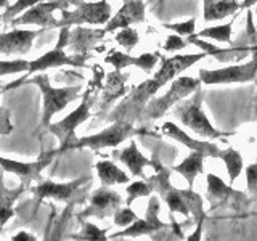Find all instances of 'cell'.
I'll list each match as a JSON object with an SVG mask.
<instances>
[{"mask_svg":"<svg viewBox=\"0 0 257 241\" xmlns=\"http://www.w3.org/2000/svg\"><path fill=\"white\" fill-rule=\"evenodd\" d=\"M206 56L204 52L195 55H177L172 58H163V66L159 68L151 79L145 80L140 85H137L132 93L122 100V103L109 114V120H128L132 123L135 116H140L147 103L155 96V93L161 87L166 85L169 80H174L180 76L185 69H188L199 60Z\"/></svg>","mask_w":257,"mask_h":241,"instance_id":"1","label":"cell"},{"mask_svg":"<svg viewBox=\"0 0 257 241\" xmlns=\"http://www.w3.org/2000/svg\"><path fill=\"white\" fill-rule=\"evenodd\" d=\"M23 84H36L39 85L40 92H42V126L47 127L50 124L52 117L64 109L71 101L79 98L80 95V87H63V88H55L50 85V80L45 74H39L31 79H21L18 82H13L8 87H20Z\"/></svg>","mask_w":257,"mask_h":241,"instance_id":"2","label":"cell"},{"mask_svg":"<svg viewBox=\"0 0 257 241\" xmlns=\"http://www.w3.org/2000/svg\"><path fill=\"white\" fill-rule=\"evenodd\" d=\"M174 116L180 120V123L191 129L196 135L204 137V139H222L225 135L223 132H219L214 126L209 123L203 111V92L199 87L195 90V95L190 100H180L177 103L174 109Z\"/></svg>","mask_w":257,"mask_h":241,"instance_id":"3","label":"cell"},{"mask_svg":"<svg viewBox=\"0 0 257 241\" xmlns=\"http://www.w3.org/2000/svg\"><path fill=\"white\" fill-rule=\"evenodd\" d=\"M199 85H201V79H193L188 76H177L172 80V85L167 90V93L161 96V98H155L153 101H148L140 116L143 119L161 117L163 114H166L169 108L175 106L180 100L187 98V96L195 92Z\"/></svg>","mask_w":257,"mask_h":241,"instance_id":"4","label":"cell"},{"mask_svg":"<svg viewBox=\"0 0 257 241\" xmlns=\"http://www.w3.org/2000/svg\"><path fill=\"white\" fill-rule=\"evenodd\" d=\"M92 92L87 90L82 96V103H80V106H77L74 111L68 114L64 119L58 120V123L55 124H48L47 129L50 131L53 135L58 137L60 140V148L58 151H66V150H71V145L77 140L76 137V129L85 123V120L92 116Z\"/></svg>","mask_w":257,"mask_h":241,"instance_id":"5","label":"cell"},{"mask_svg":"<svg viewBox=\"0 0 257 241\" xmlns=\"http://www.w3.org/2000/svg\"><path fill=\"white\" fill-rule=\"evenodd\" d=\"M111 18V5L106 0L100 2L79 4L76 10L68 12L66 8L61 10V21L58 28L72 26V24H106Z\"/></svg>","mask_w":257,"mask_h":241,"instance_id":"6","label":"cell"},{"mask_svg":"<svg viewBox=\"0 0 257 241\" xmlns=\"http://www.w3.org/2000/svg\"><path fill=\"white\" fill-rule=\"evenodd\" d=\"M252 60L246 64H235V66L220 69H199V79L203 84H233V82H249L257 74V50L252 52Z\"/></svg>","mask_w":257,"mask_h":241,"instance_id":"7","label":"cell"},{"mask_svg":"<svg viewBox=\"0 0 257 241\" xmlns=\"http://www.w3.org/2000/svg\"><path fill=\"white\" fill-rule=\"evenodd\" d=\"M132 132H134L132 123H128V120H114V124L98 134L77 139L71 145V150H74V148L101 150L106 147H117V145L122 143L128 135H132Z\"/></svg>","mask_w":257,"mask_h":241,"instance_id":"8","label":"cell"},{"mask_svg":"<svg viewBox=\"0 0 257 241\" xmlns=\"http://www.w3.org/2000/svg\"><path fill=\"white\" fill-rule=\"evenodd\" d=\"M68 40H69V26H63L61 32H60L58 44H56L53 50L47 52L42 56H39V58L34 61H29V71H28L29 74L37 72V71H45L48 68L64 66V64H69V66H76V68L84 66L82 58H76V56H69L64 53L63 48L68 47Z\"/></svg>","mask_w":257,"mask_h":241,"instance_id":"9","label":"cell"},{"mask_svg":"<svg viewBox=\"0 0 257 241\" xmlns=\"http://www.w3.org/2000/svg\"><path fill=\"white\" fill-rule=\"evenodd\" d=\"M69 5L68 0H52V2L42 4L39 2L34 7L28 8L26 12H23L20 18H15L12 21V26H21V24H37L40 28L50 29L58 28V21H56L52 13L55 10H63Z\"/></svg>","mask_w":257,"mask_h":241,"instance_id":"10","label":"cell"},{"mask_svg":"<svg viewBox=\"0 0 257 241\" xmlns=\"http://www.w3.org/2000/svg\"><path fill=\"white\" fill-rule=\"evenodd\" d=\"M159 211H161V204L158 196H151L148 209H147V215L145 219H137L134 223H131L128 227H125L122 231H117L116 235H112L111 239L116 238H124V236H140V235H148V233H155L158 230L166 228L167 225L164 222H161L159 219Z\"/></svg>","mask_w":257,"mask_h":241,"instance_id":"11","label":"cell"},{"mask_svg":"<svg viewBox=\"0 0 257 241\" xmlns=\"http://www.w3.org/2000/svg\"><path fill=\"white\" fill-rule=\"evenodd\" d=\"M122 204V198L117 191L108 190L106 187L98 188L92 193L90 204L79 217H96V219H106L114 214L119 206Z\"/></svg>","mask_w":257,"mask_h":241,"instance_id":"12","label":"cell"},{"mask_svg":"<svg viewBox=\"0 0 257 241\" xmlns=\"http://www.w3.org/2000/svg\"><path fill=\"white\" fill-rule=\"evenodd\" d=\"M45 28L32 31V29H13L0 34V55L13 56V55H24L32 48L34 39L42 34Z\"/></svg>","mask_w":257,"mask_h":241,"instance_id":"13","label":"cell"},{"mask_svg":"<svg viewBox=\"0 0 257 241\" xmlns=\"http://www.w3.org/2000/svg\"><path fill=\"white\" fill-rule=\"evenodd\" d=\"M145 21V4L143 0H127V2L120 7V10L109 18L106 23V32H114L116 29H124L132 26L135 23Z\"/></svg>","mask_w":257,"mask_h":241,"instance_id":"14","label":"cell"},{"mask_svg":"<svg viewBox=\"0 0 257 241\" xmlns=\"http://www.w3.org/2000/svg\"><path fill=\"white\" fill-rule=\"evenodd\" d=\"M163 134L171 137V139L177 140L183 143L185 147L190 148L191 151H199L203 153L206 158H219L220 156V148L217 147V145H212V143H207V142H199V140H195L191 139V137L187 135V132H183L180 127H177L174 123H164L163 124Z\"/></svg>","mask_w":257,"mask_h":241,"instance_id":"15","label":"cell"},{"mask_svg":"<svg viewBox=\"0 0 257 241\" xmlns=\"http://www.w3.org/2000/svg\"><path fill=\"white\" fill-rule=\"evenodd\" d=\"M159 53H143L140 56H134L127 55V53H122V52H116V50H111L109 55H106V58L104 61L112 64L116 69H124V68H128V66H137V68H142L145 72H151L153 68L156 66V63L159 61Z\"/></svg>","mask_w":257,"mask_h":241,"instance_id":"16","label":"cell"},{"mask_svg":"<svg viewBox=\"0 0 257 241\" xmlns=\"http://www.w3.org/2000/svg\"><path fill=\"white\" fill-rule=\"evenodd\" d=\"M244 199V195L239 191H235L231 187H228L220 177L214 174L207 175V201L211 203V209H217L220 204H225L227 201H241Z\"/></svg>","mask_w":257,"mask_h":241,"instance_id":"17","label":"cell"},{"mask_svg":"<svg viewBox=\"0 0 257 241\" xmlns=\"http://www.w3.org/2000/svg\"><path fill=\"white\" fill-rule=\"evenodd\" d=\"M188 44H193L201 48V52H204L206 55H212L215 56L217 60L220 63H225V61H238V60H243L249 53H252V47H231V48H219L209 42H204V40H201L199 37H196L195 34L193 36H188L187 39Z\"/></svg>","mask_w":257,"mask_h":241,"instance_id":"18","label":"cell"},{"mask_svg":"<svg viewBox=\"0 0 257 241\" xmlns=\"http://www.w3.org/2000/svg\"><path fill=\"white\" fill-rule=\"evenodd\" d=\"M87 182V179H80L68 183H53V182H42L37 187L31 188V191L37 196V199H45V198H53L56 201H68L76 190Z\"/></svg>","mask_w":257,"mask_h":241,"instance_id":"19","label":"cell"},{"mask_svg":"<svg viewBox=\"0 0 257 241\" xmlns=\"http://www.w3.org/2000/svg\"><path fill=\"white\" fill-rule=\"evenodd\" d=\"M52 161V155H45L40 156L36 163H18V161H12V159H4L0 158V166H2L4 171L7 172H13L16 175H20L24 180H36L40 177L42 169H45Z\"/></svg>","mask_w":257,"mask_h":241,"instance_id":"20","label":"cell"},{"mask_svg":"<svg viewBox=\"0 0 257 241\" xmlns=\"http://www.w3.org/2000/svg\"><path fill=\"white\" fill-rule=\"evenodd\" d=\"M106 34V31L100 29V31H92V29H84V28H77L74 31H69V40H68V47L71 50H74L76 53L84 55L88 52L90 48L98 42V40Z\"/></svg>","mask_w":257,"mask_h":241,"instance_id":"21","label":"cell"},{"mask_svg":"<svg viewBox=\"0 0 257 241\" xmlns=\"http://www.w3.org/2000/svg\"><path fill=\"white\" fill-rule=\"evenodd\" d=\"M116 156H117V159L120 161V163L127 166V169L135 177H145L143 175V167L145 166H153V161L148 159V158H145L142 155V153L139 151V148H137L135 142H132L124 150L117 151Z\"/></svg>","mask_w":257,"mask_h":241,"instance_id":"22","label":"cell"},{"mask_svg":"<svg viewBox=\"0 0 257 241\" xmlns=\"http://www.w3.org/2000/svg\"><path fill=\"white\" fill-rule=\"evenodd\" d=\"M204 2V20L215 21L241 12V4L236 0H203Z\"/></svg>","mask_w":257,"mask_h":241,"instance_id":"23","label":"cell"},{"mask_svg":"<svg viewBox=\"0 0 257 241\" xmlns=\"http://www.w3.org/2000/svg\"><path fill=\"white\" fill-rule=\"evenodd\" d=\"M125 79L127 74H122L119 69L109 72L106 76V82H104L103 87V96L100 101V108L103 109L106 104H109L111 101H114L119 96H122L125 93Z\"/></svg>","mask_w":257,"mask_h":241,"instance_id":"24","label":"cell"},{"mask_svg":"<svg viewBox=\"0 0 257 241\" xmlns=\"http://www.w3.org/2000/svg\"><path fill=\"white\" fill-rule=\"evenodd\" d=\"M204 155L199 151H191L190 155L185 158L179 166L174 167L175 172H179L185 180L188 182V188H193V182H195L196 175L203 172V161Z\"/></svg>","mask_w":257,"mask_h":241,"instance_id":"25","label":"cell"},{"mask_svg":"<svg viewBox=\"0 0 257 241\" xmlns=\"http://www.w3.org/2000/svg\"><path fill=\"white\" fill-rule=\"evenodd\" d=\"M95 167L96 172H98L100 182L104 187H109V185H116V183H128V175L124 171H120L111 161H98Z\"/></svg>","mask_w":257,"mask_h":241,"instance_id":"26","label":"cell"},{"mask_svg":"<svg viewBox=\"0 0 257 241\" xmlns=\"http://www.w3.org/2000/svg\"><path fill=\"white\" fill-rule=\"evenodd\" d=\"M24 191V183L18 190H7L2 183H0V225L7 223L12 219L15 211H13V203L20 198V195Z\"/></svg>","mask_w":257,"mask_h":241,"instance_id":"27","label":"cell"},{"mask_svg":"<svg viewBox=\"0 0 257 241\" xmlns=\"http://www.w3.org/2000/svg\"><path fill=\"white\" fill-rule=\"evenodd\" d=\"M222 161L227 166V171H228V175H230V182H235L241 171H243V158L241 155L233 148H227V150H222L220 151V156Z\"/></svg>","mask_w":257,"mask_h":241,"instance_id":"28","label":"cell"},{"mask_svg":"<svg viewBox=\"0 0 257 241\" xmlns=\"http://www.w3.org/2000/svg\"><path fill=\"white\" fill-rule=\"evenodd\" d=\"M182 195L185 198L188 204V209H190V214L193 215V220L195 223H201L204 222L206 219V214H204V209H203V199L198 195V193L193 191V188H188V190H182Z\"/></svg>","mask_w":257,"mask_h":241,"instance_id":"29","label":"cell"},{"mask_svg":"<svg viewBox=\"0 0 257 241\" xmlns=\"http://www.w3.org/2000/svg\"><path fill=\"white\" fill-rule=\"evenodd\" d=\"M236 20V15L233 16V20L227 24H220V26H214V28H206L198 34H195L196 37H209V39H215L219 42H231V28H233V23Z\"/></svg>","mask_w":257,"mask_h":241,"instance_id":"30","label":"cell"},{"mask_svg":"<svg viewBox=\"0 0 257 241\" xmlns=\"http://www.w3.org/2000/svg\"><path fill=\"white\" fill-rule=\"evenodd\" d=\"M24 71H29V61L26 60H0V77Z\"/></svg>","mask_w":257,"mask_h":241,"instance_id":"31","label":"cell"},{"mask_svg":"<svg viewBox=\"0 0 257 241\" xmlns=\"http://www.w3.org/2000/svg\"><path fill=\"white\" fill-rule=\"evenodd\" d=\"M139 32H137L135 29H131V26L128 28H124V29H120L117 34H116V42L119 45H122L125 50H132V48L139 44Z\"/></svg>","mask_w":257,"mask_h":241,"instance_id":"32","label":"cell"},{"mask_svg":"<svg viewBox=\"0 0 257 241\" xmlns=\"http://www.w3.org/2000/svg\"><path fill=\"white\" fill-rule=\"evenodd\" d=\"M153 193V187L148 183V180L147 182H134V183H131L127 187V195H128V198H127V201L125 203L127 204H131L134 199H137V198H140V196H150Z\"/></svg>","mask_w":257,"mask_h":241,"instance_id":"33","label":"cell"},{"mask_svg":"<svg viewBox=\"0 0 257 241\" xmlns=\"http://www.w3.org/2000/svg\"><path fill=\"white\" fill-rule=\"evenodd\" d=\"M39 2H44V0H18V2H16L15 5H10L8 8H5L4 15H0V16H2V21L15 18V16H18L21 12H26L28 8L34 7Z\"/></svg>","mask_w":257,"mask_h":241,"instance_id":"34","label":"cell"},{"mask_svg":"<svg viewBox=\"0 0 257 241\" xmlns=\"http://www.w3.org/2000/svg\"><path fill=\"white\" fill-rule=\"evenodd\" d=\"M74 239H106V230H100L98 227H95L93 223L85 222L84 228L80 233L72 236Z\"/></svg>","mask_w":257,"mask_h":241,"instance_id":"35","label":"cell"},{"mask_svg":"<svg viewBox=\"0 0 257 241\" xmlns=\"http://www.w3.org/2000/svg\"><path fill=\"white\" fill-rule=\"evenodd\" d=\"M112 217H114V225H117V227H128L131 223H134L139 217H137V214L132 211L131 207H119L117 211L112 214Z\"/></svg>","mask_w":257,"mask_h":241,"instance_id":"36","label":"cell"},{"mask_svg":"<svg viewBox=\"0 0 257 241\" xmlns=\"http://www.w3.org/2000/svg\"><path fill=\"white\" fill-rule=\"evenodd\" d=\"M195 18H191L188 21H183V23H175V24H164L166 29H172L175 31V34L179 36H193L195 34Z\"/></svg>","mask_w":257,"mask_h":241,"instance_id":"37","label":"cell"},{"mask_svg":"<svg viewBox=\"0 0 257 241\" xmlns=\"http://www.w3.org/2000/svg\"><path fill=\"white\" fill-rule=\"evenodd\" d=\"M188 45L187 40H183L179 34L177 36H169L166 44H164V50L166 52H177V50H182Z\"/></svg>","mask_w":257,"mask_h":241,"instance_id":"38","label":"cell"},{"mask_svg":"<svg viewBox=\"0 0 257 241\" xmlns=\"http://www.w3.org/2000/svg\"><path fill=\"white\" fill-rule=\"evenodd\" d=\"M246 180H247V188L257 196V163L246 167Z\"/></svg>","mask_w":257,"mask_h":241,"instance_id":"39","label":"cell"},{"mask_svg":"<svg viewBox=\"0 0 257 241\" xmlns=\"http://www.w3.org/2000/svg\"><path fill=\"white\" fill-rule=\"evenodd\" d=\"M13 131L12 120H10V114H8L7 109L0 111V137L2 135H8Z\"/></svg>","mask_w":257,"mask_h":241,"instance_id":"40","label":"cell"},{"mask_svg":"<svg viewBox=\"0 0 257 241\" xmlns=\"http://www.w3.org/2000/svg\"><path fill=\"white\" fill-rule=\"evenodd\" d=\"M12 239L13 241H36V236H32L28 231H20L18 235H15Z\"/></svg>","mask_w":257,"mask_h":241,"instance_id":"41","label":"cell"},{"mask_svg":"<svg viewBox=\"0 0 257 241\" xmlns=\"http://www.w3.org/2000/svg\"><path fill=\"white\" fill-rule=\"evenodd\" d=\"M201 230H203V222L198 223V227H196L195 233H193L191 236H188V241H199V239H201Z\"/></svg>","mask_w":257,"mask_h":241,"instance_id":"42","label":"cell"},{"mask_svg":"<svg viewBox=\"0 0 257 241\" xmlns=\"http://www.w3.org/2000/svg\"><path fill=\"white\" fill-rule=\"evenodd\" d=\"M257 0H243V4H241V10L243 8H251V5H254Z\"/></svg>","mask_w":257,"mask_h":241,"instance_id":"43","label":"cell"},{"mask_svg":"<svg viewBox=\"0 0 257 241\" xmlns=\"http://www.w3.org/2000/svg\"><path fill=\"white\" fill-rule=\"evenodd\" d=\"M251 47H252V52L257 50V29H255V34H254V37L251 40Z\"/></svg>","mask_w":257,"mask_h":241,"instance_id":"44","label":"cell"},{"mask_svg":"<svg viewBox=\"0 0 257 241\" xmlns=\"http://www.w3.org/2000/svg\"><path fill=\"white\" fill-rule=\"evenodd\" d=\"M10 7V0H0V8H8Z\"/></svg>","mask_w":257,"mask_h":241,"instance_id":"45","label":"cell"},{"mask_svg":"<svg viewBox=\"0 0 257 241\" xmlns=\"http://www.w3.org/2000/svg\"><path fill=\"white\" fill-rule=\"evenodd\" d=\"M252 106H254V109L257 111V95L254 96V100H252Z\"/></svg>","mask_w":257,"mask_h":241,"instance_id":"46","label":"cell"},{"mask_svg":"<svg viewBox=\"0 0 257 241\" xmlns=\"http://www.w3.org/2000/svg\"><path fill=\"white\" fill-rule=\"evenodd\" d=\"M120 2H127V0H120Z\"/></svg>","mask_w":257,"mask_h":241,"instance_id":"47","label":"cell"},{"mask_svg":"<svg viewBox=\"0 0 257 241\" xmlns=\"http://www.w3.org/2000/svg\"><path fill=\"white\" fill-rule=\"evenodd\" d=\"M2 109H4V108H2V106H0V111H2Z\"/></svg>","mask_w":257,"mask_h":241,"instance_id":"48","label":"cell"},{"mask_svg":"<svg viewBox=\"0 0 257 241\" xmlns=\"http://www.w3.org/2000/svg\"><path fill=\"white\" fill-rule=\"evenodd\" d=\"M0 21H2V16H0Z\"/></svg>","mask_w":257,"mask_h":241,"instance_id":"49","label":"cell"}]
</instances>
